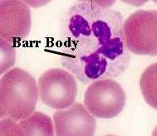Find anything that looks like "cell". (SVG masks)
<instances>
[{"mask_svg": "<svg viewBox=\"0 0 157 136\" xmlns=\"http://www.w3.org/2000/svg\"><path fill=\"white\" fill-rule=\"evenodd\" d=\"M18 123L25 136L55 135L53 121L48 115L40 111H33L29 116L20 119Z\"/></svg>", "mask_w": 157, "mask_h": 136, "instance_id": "cell-8", "label": "cell"}, {"mask_svg": "<svg viewBox=\"0 0 157 136\" xmlns=\"http://www.w3.org/2000/svg\"><path fill=\"white\" fill-rule=\"evenodd\" d=\"M53 125L57 136H92L97 130L96 117L79 102L55 111Z\"/></svg>", "mask_w": 157, "mask_h": 136, "instance_id": "cell-7", "label": "cell"}, {"mask_svg": "<svg viewBox=\"0 0 157 136\" xmlns=\"http://www.w3.org/2000/svg\"><path fill=\"white\" fill-rule=\"evenodd\" d=\"M41 101L47 106L60 110L74 103L78 91L77 79L63 68H51L38 78Z\"/></svg>", "mask_w": 157, "mask_h": 136, "instance_id": "cell-5", "label": "cell"}, {"mask_svg": "<svg viewBox=\"0 0 157 136\" xmlns=\"http://www.w3.org/2000/svg\"><path fill=\"white\" fill-rule=\"evenodd\" d=\"M124 18L96 1L71 7L61 24V63L83 84L115 78L130 65L123 33Z\"/></svg>", "mask_w": 157, "mask_h": 136, "instance_id": "cell-1", "label": "cell"}, {"mask_svg": "<svg viewBox=\"0 0 157 136\" xmlns=\"http://www.w3.org/2000/svg\"><path fill=\"white\" fill-rule=\"evenodd\" d=\"M38 97L34 77L22 68H12L0 80V118L19 121L29 116L35 111Z\"/></svg>", "mask_w": 157, "mask_h": 136, "instance_id": "cell-2", "label": "cell"}, {"mask_svg": "<svg viewBox=\"0 0 157 136\" xmlns=\"http://www.w3.org/2000/svg\"><path fill=\"white\" fill-rule=\"evenodd\" d=\"M123 33L130 52L140 56L157 55V11L139 9L123 23Z\"/></svg>", "mask_w": 157, "mask_h": 136, "instance_id": "cell-3", "label": "cell"}, {"mask_svg": "<svg viewBox=\"0 0 157 136\" xmlns=\"http://www.w3.org/2000/svg\"><path fill=\"white\" fill-rule=\"evenodd\" d=\"M83 102L96 118L112 119L120 115L126 106V92L112 78L97 80L86 88Z\"/></svg>", "mask_w": 157, "mask_h": 136, "instance_id": "cell-4", "label": "cell"}, {"mask_svg": "<svg viewBox=\"0 0 157 136\" xmlns=\"http://www.w3.org/2000/svg\"><path fill=\"white\" fill-rule=\"evenodd\" d=\"M31 28V10L24 1H0V37L12 44L21 42L28 37Z\"/></svg>", "mask_w": 157, "mask_h": 136, "instance_id": "cell-6", "label": "cell"}, {"mask_svg": "<svg viewBox=\"0 0 157 136\" xmlns=\"http://www.w3.org/2000/svg\"><path fill=\"white\" fill-rule=\"evenodd\" d=\"M157 63L149 66L143 71L140 79V87L144 100L151 107L157 108Z\"/></svg>", "mask_w": 157, "mask_h": 136, "instance_id": "cell-9", "label": "cell"}, {"mask_svg": "<svg viewBox=\"0 0 157 136\" xmlns=\"http://www.w3.org/2000/svg\"><path fill=\"white\" fill-rule=\"evenodd\" d=\"M16 63V51L13 45L0 37V74L3 75L13 68Z\"/></svg>", "mask_w": 157, "mask_h": 136, "instance_id": "cell-10", "label": "cell"}, {"mask_svg": "<svg viewBox=\"0 0 157 136\" xmlns=\"http://www.w3.org/2000/svg\"><path fill=\"white\" fill-rule=\"evenodd\" d=\"M0 135L1 136H23L24 132L18 121L5 117L0 121Z\"/></svg>", "mask_w": 157, "mask_h": 136, "instance_id": "cell-11", "label": "cell"}]
</instances>
